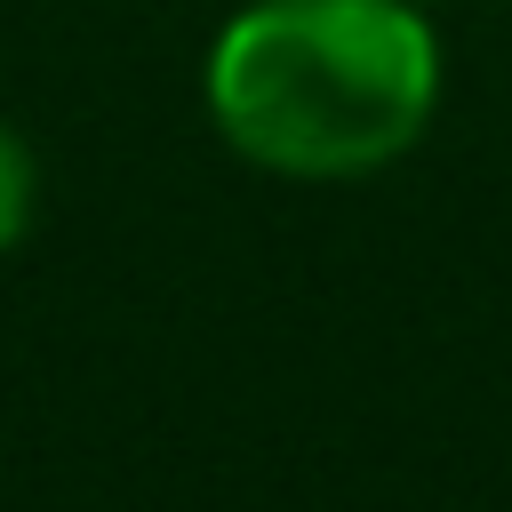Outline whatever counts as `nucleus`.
<instances>
[{
	"mask_svg": "<svg viewBox=\"0 0 512 512\" xmlns=\"http://www.w3.org/2000/svg\"><path fill=\"white\" fill-rule=\"evenodd\" d=\"M32 200H40V168H32L24 136L0 120V256L24 240V224H32Z\"/></svg>",
	"mask_w": 512,
	"mask_h": 512,
	"instance_id": "obj_2",
	"label": "nucleus"
},
{
	"mask_svg": "<svg viewBox=\"0 0 512 512\" xmlns=\"http://www.w3.org/2000/svg\"><path fill=\"white\" fill-rule=\"evenodd\" d=\"M440 104V32L416 0H248L208 48L224 144L272 176L392 168Z\"/></svg>",
	"mask_w": 512,
	"mask_h": 512,
	"instance_id": "obj_1",
	"label": "nucleus"
}]
</instances>
